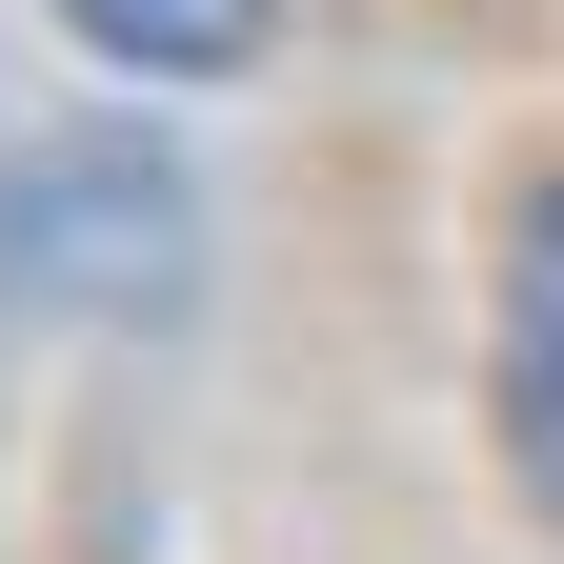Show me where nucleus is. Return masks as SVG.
Listing matches in <instances>:
<instances>
[{
  "instance_id": "nucleus-1",
  "label": "nucleus",
  "mask_w": 564,
  "mask_h": 564,
  "mask_svg": "<svg viewBox=\"0 0 564 564\" xmlns=\"http://www.w3.org/2000/svg\"><path fill=\"white\" fill-rule=\"evenodd\" d=\"M484 364H505V464H524V505L564 524V182H524V223H505V323H484Z\"/></svg>"
},
{
  "instance_id": "nucleus-2",
  "label": "nucleus",
  "mask_w": 564,
  "mask_h": 564,
  "mask_svg": "<svg viewBox=\"0 0 564 564\" xmlns=\"http://www.w3.org/2000/svg\"><path fill=\"white\" fill-rule=\"evenodd\" d=\"M101 61H141V82H223V61L262 41V0H61Z\"/></svg>"
}]
</instances>
